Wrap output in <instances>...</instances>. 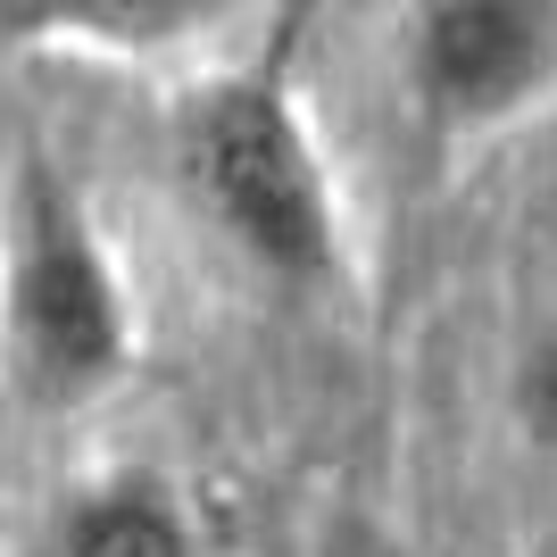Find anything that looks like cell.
Returning a JSON list of instances; mask_svg holds the SVG:
<instances>
[{"instance_id":"cell-1","label":"cell","mask_w":557,"mask_h":557,"mask_svg":"<svg viewBox=\"0 0 557 557\" xmlns=\"http://www.w3.org/2000/svg\"><path fill=\"white\" fill-rule=\"evenodd\" d=\"M175 184H184L191 216L258 283L300 292V300H325L349 283L342 191H333V166L275 59L209 75L175 109Z\"/></svg>"},{"instance_id":"cell-2","label":"cell","mask_w":557,"mask_h":557,"mask_svg":"<svg viewBox=\"0 0 557 557\" xmlns=\"http://www.w3.org/2000/svg\"><path fill=\"white\" fill-rule=\"evenodd\" d=\"M134 292L116 275L92 209L42 159L9 191L0 250V358L34 408H92L134 374Z\"/></svg>"},{"instance_id":"cell-3","label":"cell","mask_w":557,"mask_h":557,"mask_svg":"<svg viewBox=\"0 0 557 557\" xmlns=\"http://www.w3.org/2000/svg\"><path fill=\"white\" fill-rule=\"evenodd\" d=\"M557 9L549 0H417L408 17V84L424 116L458 134L499 125L549 84Z\"/></svg>"},{"instance_id":"cell-4","label":"cell","mask_w":557,"mask_h":557,"mask_svg":"<svg viewBox=\"0 0 557 557\" xmlns=\"http://www.w3.org/2000/svg\"><path fill=\"white\" fill-rule=\"evenodd\" d=\"M34 557H200V524L159 466H109L50 499Z\"/></svg>"},{"instance_id":"cell-5","label":"cell","mask_w":557,"mask_h":557,"mask_svg":"<svg viewBox=\"0 0 557 557\" xmlns=\"http://www.w3.org/2000/svg\"><path fill=\"white\" fill-rule=\"evenodd\" d=\"M216 17V0H0V50H109V59H150V50L191 42Z\"/></svg>"},{"instance_id":"cell-6","label":"cell","mask_w":557,"mask_h":557,"mask_svg":"<svg viewBox=\"0 0 557 557\" xmlns=\"http://www.w3.org/2000/svg\"><path fill=\"white\" fill-rule=\"evenodd\" d=\"M508 417L516 433L533 449H549L557 458V317L549 325H533V342L516 349V367H508Z\"/></svg>"},{"instance_id":"cell-7","label":"cell","mask_w":557,"mask_h":557,"mask_svg":"<svg viewBox=\"0 0 557 557\" xmlns=\"http://www.w3.org/2000/svg\"><path fill=\"white\" fill-rule=\"evenodd\" d=\"M349 557H399V549H392V541H374V533H358V541H349Z\"/></svg>"}]
</instances>
